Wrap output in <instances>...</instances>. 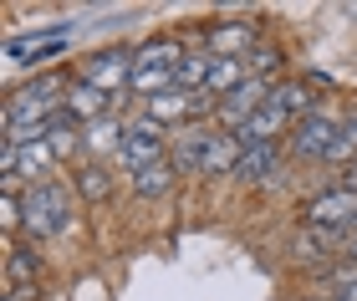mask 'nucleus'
Listing matches in <instances>:
<instances>
[{
	"label": "nucleus",
	"mask_w": 357,
	"mask_h": 301,
	"mask_svg": "<svg viewBox=\"0 0 357 301\" xmlns=\"http://www.w3.org/2000/svg\"><path fill=\"white\" fill-rule=\"evenodd\" d=\"M46 144H52V153H56V164H82V128H77V123L61 113L52 128H46Z\"/></svg>",
	"instance_id": "obj_18"
},
{
	"label": "nucleus",
	"mask_w": 357,
	"mask_h": 301,
	"mask_svg": "<svg viewBox=\"0 0 357 301\" xmlns=\"http://www.w3.org/2000/svg\"><path fill=\"white\" fill-rule=\"evenodd\" d=\"M245 67H250V77H266V82H281V72H286V52L275 41H261L255 52L245 56Z\"/></svg>",
	"instance_id": "obj_21"
},
{
	"label": "nucleus",
	"mask_w": 357,
	"mask_h": 301,
	"mask_svg": "<svg viewBox=\"0 0 357 301\" xmlns=\"http://www.w3.org/2000/svg\"><path fill=\"white\" fill-rule=\"evenodd\" d=\"M271 92H275V82H266V77H245L235 92H225V98L215 102V128L220 133H240L271 102Z\"/></svg>",
	"instance_id": "obj_8"
},
{
	"label": "nucleus",
	"mask_w": 357,
	"mask_h": 301,
	"mask_svg": "<svg viewBox=\"0 0 357 301\" xmlns=\"http://www.w3.org/2000/svg\"><path fill=\"white\" fill-rule=\"evenodd\" d=\"M107 113H112V98H107V92H97L92 82L72 77V87H67V118L77 123V128H87V123L107 118Z\"/></svg>",
	"instance_id": "obj_12"
},
{
	"label": "nucleus",
	"mask_w": 357,
	"mask_h": 301,
	"mask_svg": "<svg viewBox=\"0 0 357 301\" xmlns=\"http://www.w3.org/2000/svg\"><path fill=\"white\" fill-rule=\"evenodd\" d=\"M271 102L281 107V113H291V118H312L317 107H321V98H317V87L306 82V77H281V82H275V92H271Z\"/></svg>",
	"instance_id": "obj_13"
},
{
	"label": "nucleus",
	"mask_w": 357,
	"mask_h": 301,
	"mask_svg": "<svg viewBox=\"0 0 357 301\" xmlns=\"http://www.w3.org/2000/svg\"><path fill=\"white\" fill-rule=\"evenodd\" d=\"M41 245H31V240H10L6 250V286H36L41 281Z\"/></svg>",
	"instance_id": "obj_14"
},
{
	"label": "nucleus",
	"mask_w": 357,
	"mask_h": 301,
	"mask_svg": "<svg viewBox=\"0 0 357 301\" xmlns=\"http://www.w3.org/2000/svg\"><path fill=\"white\" fill-rule=\"evenodd\" d=\"M209 77H215V56H209L204 46H189L184 61H178V72H174V87L178 92H204Z\"/></svg>",
	"instance_id": "obj_17"
},
{
	"label": "nucleus",
	"mask_w": 357,
	"mask_h": 301,
	"mask_svg": "<svg viewBox=\"0 0 357 301\" xmlns=\"http://www.w3.org/2000/svg\"><path fill=\"white\" fill-rule=\"evenodd\" d=\"M174 184H184V179H178L174 164L164 158V164H153V169L133 173V179H128V194L143 199V204H158V199H169V194H174Z\"/></svg>",
	"instance_id": "obj_15"
},
{
	"label": "nucleus",
	"mask_w": 357,
	"mask_h": 301,
	"mask_svg": "<svg viewBox=\"0 0 357 301\" xmlns=\"http://www.w3.org/2000/svg\"><path fill=\"white\" fill-rule=\"evenodd\" d=\"M77 77L92 82L97 92H107V98H123L128 82H133V46H102V52H92L77 61Z\"/></svg>",
	"instance_id": "obj_5"
},
{
	"label": "nucleus",
	"mask_w": 357,
	"mask_h": 301,
	"mask_svg": "<svg viewBox=\"0 0 357 301\" xmlns=\"http://www.w3.org/2000/svg\"><path fill=\"white\" fill-rule=\"evenodd\" d=\"M215 138H220L215 123H194V128H178L169 138V164H174V173L184 184L204 179V158H209V148H215Z\"/></svg>",
	"instance_id": "obj_9"
},
{
	"label": "nucleus",
	"mask_w": 357,
	"mask_h": 301,
	"mask_svg": "<svg viewBox=\"0 0 357 301\" xmlns=\"http://www.w3.org/2000/svg\"><path fill=\"white\" fill-rule=\"evenodd\" d=\"M6 301H46V291H41V281L36 286H6Z\"/></svg>",
	"instance_id": "obj_23"
},
{
	"label": "nucleus",
	"mask_w": 357,
	"mask_h": 301,
	"mask_svg": "<svg viewBox=\"0 0 357 301\" xmlns=\"http://www.w3.org/2000/svg\"><path fill=\"white\" fill-rule=\"evenodd\" d=\"M245 77H250V67H245V56H215V77H209V98H225V92H235L240 82H245Z\"/></svg>",
	"instance_id": "obj_20"
},
{
	"label": "nucleus",
	"mask_w": 357,
	"mask_h": 301,
	"mask_svg": "<svg viewBox=\"0 0 357 301\" xmlns=\"http://www.w3.org/2000/svg\"><path fill=\"white\" fill-rule=\"evenodd\" d=\"M357 164V113H342V133H337V144H332V158H327V169L332 173H342Z\"/></svg>",
	"instance_id": "obj_22"
},
{
	"label": "nucleus",
	"mask_w": 357,
	"mask_h": 301,
	"mask_svg": "<svg viewBox=\"0 0 357 301\" xmlns=\"http://www.w3.org/2000/svg\"><path fill=\"white\" fill-rule=\"evenodd\" d=\"M291 173V158H286V144H245V153H240V169L235 179L240 189H261V194H275V189L286 184Z\"/></svg>",
	"instance_id": "obj_4"
},
{
	"label": "nucleus",
	"mask_w": 357,
	"mask_h": 301,
	"mask_svg": "<svg viewBox=\"0 0 357 301\" xmlns=\"http://www.w3.org/2000/svg\"><path fill=\"white\" fill-rule=\"evenodd\" d=\"M67 179H72V189H77V204H92V210L112 204V194H118V169H112V164H97V158L72 164Z\"/></svg>",
	"instance_id": "obj_10"
},
{
	"label": "nucleus",
	"mask_w": 357,
	"mask_h": 301,
	"mask_svg": "<svg viewBox=\"0 0 357 301\" xmlns=\"http://www.w3.org/2000/svg\"><path fill=\"white\" fill-rule=\"evenodd\" d=\"M240 153H245V138L240 133H220L215 148H209V158H204V179H235Z\"/></svg>",
	"instance_id": "obj_16"
},
{
	"label": "nucleus",
	"mask_w": 357,
	"mask_h": 301,
	"mask_svg": "<svg viewBox=\"0 0 357 301\" xmlns=\"http://www.w3.org/2000/svg\"><path fill=\"white\" fill-rule=\"evenodd\" d=\"M169 128L164 123H153L149 113H143V107H133V113H128V138H123V153H118V164L112 169H123L128 179H133V173H143V169H153V164H164L169 158Z\"/></svg>",
	"instance_id": "obj_3"
},
{
	"label": "nucleus",
	"mask_w": 357,
	"mask_h": 301,
	"mask_svg": "<svg viewBox=\"0 0 357 301\" xmlns=\"http://www.w3.org/2000/svg\"><path fill=\"white\" fill-rule=\"evenodd\" d=\"M21 215H26L21 235L31 245H46V240L72 235V225H77V189H72V179H61V173H56V179L31 184L21 194Z\"/></svg>",
	"instance_id": "obj_1"
},
{
	"label": "nucleus",
	"mask_w": 357,
	"mask_h": 301,
	"mask_svg": "<svg viewBox=\"0 0 357 301\" xmlns=\"http://www.w3.org/2000/svg\"><path fill=\"white\" fill-rule=\"evenodd\" d=\"M352 219H357V194L352 189H317L312 199H306V210H301V230H327V235H347L352 230Z\"/></svg>",
	"instance_id": "obj_6"
},
{
	"label": "nucleus",
	"mask_w": 357,
	"mask_h": 301,
	"mask_svg": "<svg viewBox=\"0 0 357 301\" xmlns=\"http://www.w3.org/2000/svg\"><path fill=\"white\" fill-rule=\"evenodd\" d=\"M317 291H321V301H357V265L337 261L332 271H321Z\"/></svg>",
	"instance_id": "obj_19"
},
{
	"label": "nucleus",
	"mask_w": 357,
	"mask_h": 301,
	"mask_svg": "<svg viewBox=\"0 0 357 301\" xmlns=\"http://www.w3.org/2000/svg\"><path fill=\"white\" fill-rule=\"evenodd\" d=\"M261 41H266L261 15H245V21H209L199 36H194V46H204L209 56H250Z\"/></svg>",
	"instance_id": "obj_7"
},
{
	"label": "nucleus",
	"mask_w": 357,
	"mask_h": 301,
	"mask_svg": "<svg viewBox=\"0 0 357 301\" xmlns=\"http://www.w3.org/2000/svg\"><path fill=\"white\" fill-rule=\"evenodd\" d=\"M123 138H128V113H107L82 128V158H97V164H118L123 153Z\"/></svg>",
	"instance_id": "obj_11"
},
{
	"label": "nucleus",
	"mask_w": 357,
	"mask_h": 301,
	"mask_svg": "<svg viewBox=\"0 0 357 301\" xmlns=\"http://www.w3.org/2000/svg\"><path fill=\"white\" fill-rule=\"evenodd\" d=\"M337 133H342V118H337L332 107H317L312 118H301L296 128H291V138H286V158H291L296 169H327Z\"/></svg>",
	"instance_id": "obj_2"
}]
</instances>
